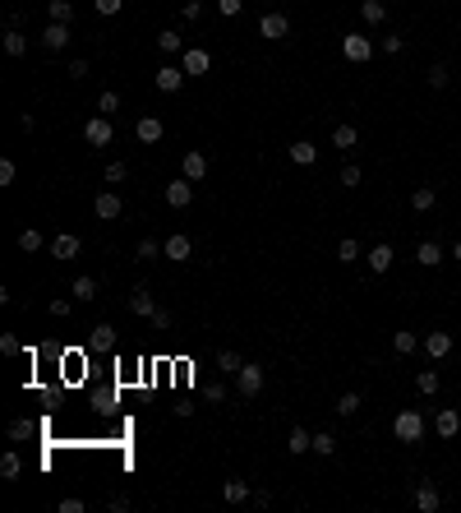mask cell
Segmentation results:
<instances>
[{
  "label": "cell",
  "mask_w": 461,
  "mask_h": 513,
  "mask_svg": "<svg viewBox=\"0 0 461 513\" xmlns=\"http://www.w3.org/2000/svg\"><path fill=\"white\" fill-rule=\"evenodd\" d=\"M69 292H74V301H92V296H97V282L83 273V278H74V287H69Z\"/></svg>",
  "instance_id": "obj_31"
},
{
  "label": "cell",
  "mask_w": 461,
  "mask_h": 513,
  "mask_svg": "<svg viewBox=\"0 0 461 513\" xmlns=\"http://www.w3.org/2000/svg\"><path fill=\"white\" fill-rule=\"evenodd\" d=\"M429 88H447V79H452V70H447V65H429Z\"/></svg>",
  "instance_id": "obj_38"
},
{
  "label": "cell",
  "mask_w": 461,
  "mask_h": 513,
  "mask_svg": "<svg viewBox=\"0 0 461 513\" xmlns=\"http://www.w3.org/2000/svg\"><path fill=\"white\" fill-rule=\"evenodd\" d=\"M208 176V157L203 153H184V181H203Z\"/></svg>",
  "instance_id": "obj_23"
},
{
  "label": "cell",
  "mask_w": 461,
  "mask_h": 513,
  "mask_svg": "<svg viewBox=\"0 0 461 513\" xmlns=\"http://www.w3.org/2000/svg\"><path fill=\"white\" fill-rule=\"evenodd\" d=\"M5 51H10V56H23V51H28V37H23L19 28H10L5 32Z\"/></svg>",
  "instance_id": "obj_32"
},
{
  "label": "cell",
  "mask_w": 461,
  "mask_h": 513,
  "mask_svg": "<svg viewBox=\"0 0 461 513\" xmlns=\"http://www.w3.org/2000/svg\"><path fill=\"white\" fill-rule=\"evenodd\" d=\"M392 435H397L401 444H415V439L425 435V416H420V412H411V407H406V412H397V421H392Z\"/></svg>",
  "instance_id": "obj_1"
},
{
  "label": "cell",
  "mask_w": 461,
  "mask_h": 513,
  "mask_svg": "<svg viewBox=\"0 0 461 513\" xmlns=\"http://www.w3.org/2000/svg\"><path fill=\"white\" fill-rule=\"evenodd\" d=\"M92 347H97V352H116V328L97 324V328H92Z\"/></svg>",
  "instance_id": "obj_25"
},
{
  "label": "cell",
  "mask_w": 461,
  "mask_h": 513,
  "mask_svg": "<svg viewBox=\"0 0 461 513\" xmlns=\"http://www.w3.org/2000/svg\"><path fill=\"white\" fill-rule=\"evenodd\" d=\"M153 328H157V333H162V328H171V310H162V305H157V314H153Z\"/></svg>",
  "instance_id": "obj_51"
},
{
  "label": "cell",
  "mask_w": 461,
  "mask_h": 513,
  "mask_svg": "<svg viewBox=\"0 0 461 513\" xmlns=\"http://www.w3.org/2000/svg\"><path fill=\"white\" fill-rule=\"evenodd\" d=\"M392 347H397V356H411L415 347H425V342L415 338V333H397V338H392Z\"/></svg>",
  "instance_id": "obj_33"
},
{
  "label": "cell",
  "mask_w": 461,
  "mask_h": 513,
  "mask_svg": "<svg viewBox=\"0 0 461 513\" xmlns=\"http://www.w3.org/2000/svg\"><path fill=\"white\" fill-rule=\"evenodd\" d=\"M291 162H295V167H314V162H319V148H314L309 139L291 143Z\"/></svg>",
  "instance_id": "obj_20"
},
{
  "label": "cell",
  "mask_w": 461,
  "mask_h": 513,
  "mask_svg": "<svg viewBox=\"0 0 461 513\" xmlns=\"http://www.w3.org/2000/svg\"><path fill=\"white\" fill-rule=\"evenodd\" d=\"M360 19L378 28V23H383V19H387V5H383V0H360Z\"/></svg>",
  "instance_id": "obj_22"
},
{
  "label": "cell",
  "mask_w": 461,
  "mask_h": 513,
  "mask_svg": "<svg viewBox=\"0 0 461 513\" xmlns=\"http://www.w3.org/2000/svg\"><path fill=\"white\" fill-rule=\"evenodd\" d=\"M69 79H88V61H69Z\"/></svg>",
  "instance_id": "obj_53"
},
{
  "label": "cell",
  "mask_w": 461,
  "mask_h": 513,
  "mask_svg": "<svg viewBox=\"0 0 461 513\" xmlns=\"http://www.w3.org/2000/svg\"><path fill=\"white\" fill-rule=\"evenodd\" d=\"M355 143H360V130H355V125H337V130H332V148H355Z\"/></svg>",
  "instance_id": "obj_26"
},
{
  "label": "cell",
  "mask_w": 461,
  "mask_h": 513,
  "mask_svg": "<svg viewBox=\"0 0 461 513\" xmlns=\"http://www.w3.org/2000/svg\"><path fill=\"white\" fill-rule=\"evenodd\" d=\"M360 412V393H341L337 398V416H355Z\"/></svg>",
  "instance_id": "obj_37"
},
{
  "label": "cell",
  "mask_w": 461,
  "mask_h": 513,
  "mask_svg": "<svg viewBox=\"0 0 461 513\" xmlns=\"http://www.w3.org/2000/svg\"><path fill=\"white\" fill-rule=\"evenodd\" d=\"M401 47H406V37H383V51H387V56H397Z\"/></svg>",
  "instance_id": "obj_52"
},
{
  "label": "cell",
  "mask_w": 461,
  "mask_h": 513,
  "mask_svg": "<svg viewBox=\"0 0 461 513\" xmlns=\"http://www.w3.org/2000/svg\"><path fill=\"white\" fill-rule=\"evenodd\" d=\"M153 254H162V245H157L153 236H143V241H138V259H153Z\"/></svg>",
  "instance_id": "obj_44"
},
{
  "label": "cell",
  "mask_w": 461,
  "mask_h": 513,
  "mask_svg": "<svg viewBox=\"0 0 461 513\" xmlns=\"http://www.w3.org/2000/svg\"><path fill=\"white\" fill-rule=\"evenodd\" d=\"M46 14H51V23H69V19H74V5H69V0H51Z\"/></svg>",
  "instance_id": "obj_30"
},
{
  "label": "cell",
  "mask_w": 461,
  "mask_h": 513,
  "mask_svg": "<svg viewBox=\"0 0 461 513\" xmlns=\"http://www.w3.org/2000/svg\"><path fill=\"white\" fill-rule=\"evenodd\" d=\"M107 181H111V185H120V181H125V162H111V167H107Z\"/></svg>",
  "instance_id": "obj_49"
},
{
  "label": "cell",
  "mask_w": 461,
  "mask_h": 513,
  "mask_svg": "<svg viewBox=\"0 0 461 513\" xmlns=\"http://www.w3.org/2000/svg\"><path fill=\"white\" fill-rule=\"evenodd\" d=\"M259 32H263V37H272V42H281V37H291V19L272 10V14L259 19Z\"/></svg>",
  "instance_id": "obj_7"
},
{
  "label": "cell",
  "mask_w": 461,
  "mask_h": 513,
  "mask_svg": "<svg viewBox=\"0 0 461 513\" xmlns=\"http://www.w3.org/2000/svg\"><path fill=\"white\" fill-rule=\"evenodd\" d=\"M42 47L46 51H65V47H69V23H46Z\"/></svg>",
  "instance_id": "obj_11"
},
{
  "label": "cell",
  "mask_w": 461,
  "mask_h": 513,
  "mask_svg": "<svg viewBox=\"0 0 461 513\" xmlns=\"http://www.w3.org/2000/svg\"><path fill=\"white\" fill-rule=\"evenodd\" d=\"M46 310L56 314V319H65V314H69V301H65V296H56V301H51V305H46Z\"/></svg>",
  "instance_id": "obj_48"
},
{
  "label": "cell",
  "mask_w": 461,
  "mask_h": 513,
  "mask_svg": "<svg viewBox=\"0 0 461 513\" xmlns=\"http://www.w3.org/2000/svg\"><path fill=\"white\" fill-rule=\"evenodd\" d=\"M415 389H420V393H438V370H420V374H415Z\"/></svg>",
  "instance_id": "obj_36"
},
{
  "label": "cell",
  "mask_w": 461,
  "mask_h": 513,
  "mask_svg": "<svg viewBox=\"0 0 461 513\" xmlns=\"http://www.w3.org/2000/svg\"><path fill=\"white\" fill-rule=\"evenodd\" d=\"M92 213H97V218H102V222H116V218H120V213H125L120 194H111V190H102V194L92 199Z\"/></svg>",
  "instance_id": "obj_6"
},
{
  "label": "cell",
  "mask_w": 461,
  "mask_h": 513,
  "mask_svg": "<svg viewBox=\"0 0 461 513\" xmlns=\"http://www.w3.org/2000/svg\"><path fill=\"white\" fill-rule=\"evenodd\" d=\"M180 65H184V74H208V70H213V56H208L203 47H189Z\"/></svg>",
  "instance_id": "obj_9"
},
{
  "label": "cell",
  "mask_w": 461,
  "mask_h": 513,
  "mask_svg": "<svg viewBox=\"0 0 461 513\" xmlns=\"http://www.w3.org/2000/svg\"><path fill=\"white\" fill-rule=\"evenodd\" d=\"M314 449V435H309L305 425H295L291 435H286V453H309Z\"/></svg>",
  "instance_id": "obj_21"
},
{
  "label": "cell",
  "mask_w": 461,
  "mask_h": 513,
  "mask_svg": "<svg viewBox=\"0 0 461 513\" xmlns=\"http://www.w3.org/2000/svg\"><path fill=\"white\" fill-rule=\"evenodd\" d=\"M341 185H346V190L360 185V167H355V162H346V167H341Z\"/></svg>",
  "instance_id": "obj_42"
},
{
  "label": "cell",
  "mask_w": 461,
  "mask_h": 513,
  "mask_svg": "<svg viewBox=\"0 0 461 513\" xmlns=\"http://www.w3.org/2000/svg\"><path fill=\"white\" fill-rule=\"evenodd\" d=\"M28 435H32L28 421H10V439H28Z\"/></svg>",
  "instance_id": "obj_47"
},
{
  "label": "cell",
  "mask_w": 461,
  "mask_h": 513,
  "mask_svg": "<svg viewBox=\"0 0 461 513\" xmlns=\"http://www.w3.org/2000/svg\"><path fill=\"white\" fill-rule=\"evenodd\" d=\"M425 352H429L433 361H443L447 352H452V333H425Z\"/></svg>",
  "instance_id": "obj_17"
},
{
  "label": "cell",
  "mask_w": 461,
  "mask_h": 513,
  "mask_svg": "<svg viewBox=\"0 0 461 513\" xmlns=\"http://www.w3.org/2000/svg\"><path fill=\"white\" fill-rule=\"evenodd\" d=\"M125 0H97V14H120Z\"/></svg>",
  "instance_id": "obj_50"
},
{
  "label": "cell",
  "mask_w": 461,
  "mask_h": 513,
  "mask_svg": "<svg viewBox=\"0 0 461 513\" xmlns=\"http://www.w3.org/2000/svg\"><path fill=\"white\" fill-rule=\"evenodd\" d=\"M341 56L365 65L369 56H374V42H369V37H360V32H346V37H341Z\"/></svg>",
  "instance_id": "obj_3"
},
{
  "label": "cell",
  "mask_w": 461,
  "mask_h": 513,
  "mask_svg": "<svg viewBox=\"0 0 461 513\" xmlns=\"http://www.w3.org/2000/svg\"><path fill=\"white\" fill-rule=\"evenodd\" d=\"M314 453H319V458H332V453H337V439L328 435V430H319V435H314Z\"/></svg>",
  "instance_id": "obj_34"
},
{
  "label": "cell",
  "mask_w": 461,
  "mask_h": 513,
  "mask_svg": "<svg viewBox=\"0 0 461 513\" xmlns=\"http://www.w3.org/2000/svg\"><path fill=\"white\" fill-rule=\"evenodd\" d=\"M78 250H83V241H78L74 232H61L56 241H51V254H56V259H74Z\"/></svg>",
  "instance_id": "obj_13"
},
{
  "label": "cell",
  "mask_w": 461,
  "mask_h": 513,
  "mask_svg": "<svg viewBox=\"0 0 461 513\" xmlns=\"http://www.w3.org/2000/svg\"><path fill=\"white\" fill-rule=\"evenodd\" d=\"M83 139H88L92 148H107V143L116 139V130H111V121H107V116H92V121L83 125Z\"/></svg>",
  "instance_id": "obj_4"
},
{
  "label": "cell",
  "mask_w": 461,
  "mask_h": 513,
  "mask_svg": "<svg viewBox=\"0 0 461 513\" xmlns=\"http://www.w3.org/2000/svg\"><path fill=\"white\" fill-rule=\"evenodd\" d=\"M337 259H341V264H355V259H360V241H341Z\"/></svg>",
  "instance_id": "obj_40"
},
{
  "label": "cell",
  "mask_w": 461,
  "mask_h": 513,
  "mask_svg": "<svg viewBox=\"0 0 461 513\" xmlns=\"http://www.w3.org/2000/svg\"><path fill=\"white\" fill-rule=\"evenodd\" d=\"M157 47L167 51V56H175V51H184V37L175 28H167V32H157Z\"/></svg>",
  "instance_id": "obj_27"
},
{
  "label": "cell",
  "mask_w": 461,
  "mask_h": 513,
  "mask_svg": "<svg viewBox=\"0 0 461 513\" xmlns=\"http://www.w3.org/2000/svg\"><path fill=\"white\" fill-rule=\"evenodd\" d=\"M61 513H83V499H74V495L61 499Z\"/></svg>",
  "instance_id": "obj_54"
},
{
  "label": "cell",
  "mask_w": 461,
  "mask_h": 513,
  "mask_svg": "<svg viewBox=\"0 0 461 513\" xmlns=\"http://www.w3.org/2000/svg\"><path fill=\"white\" fill-rule=\"evenodd\" d=\"M235 389L245 393V398H254V393L263 389V365H254V361H245V365L235 370Z\"/></svg>",
  "instance_id": "obj_2"
},
{
  "label": "cell",
  "mask_w": 461,
  "mask_h": 513,
  "mask_svg": "<svg viewBox=\"0 0 461 513\" xmlns=\"http://www.w3.org/2000/svg\"><path fill=\"white\" fill-rule=\"evenodd\" d=\"M457 430H461V416L452 412V407H443V412L433 416V435H438V439H452Z\"/></svg>",
  "instance_id": "obj_12"
},
{
  "label": "cell",
  "mask_w": 461,
  "mask_h": 513,
  "mask_svg": "<svg viewBox=\"0 0 461 513\" xmlns=\"http://www.w3.org/2000/svg\"><path fill=\"white\" fill-rule=\"evenodd\" d=\"M438 504H443L438 485H420V490H415V509H420V513H433Z\"/></svg>",
  "instance_id": "obj_19"
},
{
  "label": "cell",
  "mask_w": 461,
  "mask_h": 513,
  "mask_svg": "<svg viewBox=\"0 0 461 513\" xmlns=\"http://www.w3.org/2000/svg\"><path fill=\"white\" fill-rule=\"evenodd\" d=\"M19 130H28V134H32V130H37V116H32V111H23V116H19Z\"/></svg>",
  "instance_id": "obj_55"
},
{
  "label": "cell",
  "mask_w": 461,
  "mask_h": 513,
  "mask_svg": "<svg viewBox=\"0 0 461 513\" xmlns=\"http://www.w3.org/2000/svg\"><path fill=\"white\" fill-rule=\"evenodd\" d=\"M162 254H167V259H175V264H184V259H189V254H194V241H189V236H171V241H162Z\"/></svg>",
  "instance_id": "obj_8"
},
{
  "label": "cell",
  "mask_w": 461,
  "mask_h": 513,
  "mask_svg": "<svg viewBox=\"0 0 461 513\" xmlns=\"http://www.w3.org/2000/svg\"><path fill=\"white\" fill-rule=\"evenodd\" d=\"M19 250H23V254H37V250H42V232H37V227H23V232H19Z\"/></svg>",
  "instance_id": "obj_29"
},
{
  "label": "cell",
  "mask_w": 461,
  "mask_h": 513,
  "mask_svg": "<svg viewBox=\"0 0 461 513\" xmlns=\"http://www.w3.org/2000/svg\"><path fill=\"white\" fill-rule=\"evenodd\" d=\"M0 352H5V356H19V352H23V342H19L14 333H5V338H0Z\"/></svg>",
  "instance_id": "obj_45"
},
{
  "label": "cell",
  "mask_w": 461,
  "mask_h": 513,
  "mask_svg": "<svg viewBox=\"0 0 461 513\" xmlns=\"http://www.w3.org/2000/svg\"><path fill=\"white\" fill-rule=\"evenodd\" d=\"M14 176H19V167L10 157H0V185H14Z\"/></svg>",
  "instance_id": "obj_43"
},
{
  "label": "cell",
  "mask_w": 461,
  "mask_h": 513,
  "mask_svg": "<svg viewBox=\"0 0 461 513\" xmlns=\"http://www.w3.org/2000/svg\"><path fill=\"white\" fill-rule=\"evenodd\" d=\"M452 254H457V259H461V241H457V245H452Z\"/></svg>",
  "instance_id": "obj_56"
},
{
  "label": "cell",
  "mask_w": 461,
  "mask_h": 513,
  "mask_svg": "<svg viewBox=\"0 0 461 513\" xmlns=\"http://www.w3.org/2000/svg\"><path fill=\"white\" fill-rule=\"evenodd\" d=\"M415 264H420V268H438V264H443V250H438V241H420V250H415Z\"/></svg>",
  "instance_id": "obj_15"
},
{
  "label": "cell",
  "mask_w": 461,
  "mask_h": 513,
  "mask_svg": "<svg viewBox=\"0 0 461 513\" xmlns=\"http://www.w3.org/2000/svg\"><path fill=\"white\" fill-rule=\"evenodd\" d=\"M217 10H222V14H226V19H235V14H240V10H245V0H217Z\"/></svg>",
  "instance_id": "obj_46"
},
{
  "label": "cell",
  "mask_w": 461,
  "mask_h": 513,
  "mask_svg": "<svg viewBox=\"0 0 461 513\" xmlns=\"http://www.w3.org/2000/svg\"><path fill=\"white\" fill-rule=\"evenodd\" d=\"M116 107H120V93H111V88H107V93L97 97V111H102V116H111Z\"/></svg>",
  "instance_id": "obj_41"
},
{
  "label": "cell",
  "mask_w": 461,
  "mask_h": 513,
  "mask_svg": "<svg viewBox=\"0 0 461 513\" xmlns=\"http://www.w3.org/2000/svg\"><path fill=\"white\" fill-rule=\"evenodd\" d=\"M392 259H397V254H392V245H374V250H369V268H374V273H387V268H392Z\"/></svg>",
  "instance_id": "obj_24"
},
{
  "label": "cell",
  "mask_w": 461,
  "mask_h": 513,
  "mask_svg": "<svg viewBox=\"0 0 461 513\" xmlns=\"http://www.w3.org/2000/svg\"><path fill=\"white\" fill-rule=\"evenodd\" d=\"M240 365H245V361L235 356V352H217V370H226V374H235V370H240Z\"/></svg>",
  "instance_id": "obj_39"
},
{
  "label": "cell",
  "mask_w": 461,
  "mask_h": 513,
  "mask_svg": "<svg viewBox=\"0 0 461 513\" xmlns=\"http://www.w3.org/2000/svg\"><path fill=\"white\" fill-rule=\"evenodd\" d=\"M134 134H138V143H157L162 139V121H157V116H138Z\"/></svg>",
  "instance_id": "obj_16"
},
{
  "label": "cell",
  "mask_w": 461,
  "mask_h": 513,
  "mask_svg": "<svg viewBox=\"0 0 461 513\" xmlns=\"http://www.w3.org/2000/svg\"><path fill=\"white\" fill-rule=\"evenodd\" d=\"M129 314H138V319H153V314H157V301L148 296V287H134V296H129Z\"/></svg>",
  "instance_id": "obj_10"
},
{
  "label": "cell",
  "mask_w": 461,
  "mask_h": 513,
  "mask_svg": "<svg viewBox=\"0 0 461 513\" xmlns=\"http://www.w3.org/2000/svg\"><path fill=\"white\" fill-rule=\"evenodd\" d=\"M433 199H438V194H433V185H420V190L411 194V208H415V213H429Z\"/></svg>",
  "instance_id": "obj_28"
},
{
  "label": "cell",
  "mask_w": 461,
  "mask_h": 513,
  "mask_svg": "<svg viewBox=\"0 0 461 513\" xmlns=\"http://www.w3.org/2000/svg\"><path fill=\"white\" fill-rule=\"evenodd\" d=\"M189 199H194V181H171V185H167V203H171V208H189Z\"/></svg>",
  "instance_id": "obj_14"
},
{
  "label": "cell",
  "mask_w": 461,
  "mask_h": 513,
  "mask_svg": "<svg viewBox=\"0 0 461 513\" xmlns=\"http://www.w3.org/2000/svg\"><path fill=\"white\" fill-rule=\"evenodd\" d=\"M184 79H189V74H184V65H162V70L153 74V83L162 88V93H180Z\"/></svg>",
  "instance_id": "obj_5"
},
{
  "label": "cell",
  "mask_w": 461,
  "mask_h": 513,
  "mask_svg": "<svg viewBox=\"0 0 461 513\" xmlns=\"http://www.w3.org/2000/svg\"><path fill=\"white\" fill-rule=\"evenodd\" d=\"M19 472H23V463H19V453H5V458H0V476H5V481H14Z\"/></svg>",
  "instance_id": "obj_35"
},
{
  "label": "cell",
  "mask_w": 461,
  "mask_h": 513,
  "mask_svg": "<svg viewBox=\"0 0 461 513\" xmlns=\"http://www.w3.org/2000/svg\"><path fill=\"white\" fill-rule=\"evenodd\" d=\"M222 495H226V504H249V481H240V476H231L226 485H222Z\"/></svg>",
  "instance_id": "obj_18"
}]
</instances>
